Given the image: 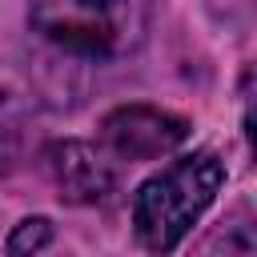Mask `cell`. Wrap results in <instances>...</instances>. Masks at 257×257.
Instances as JSON below:
<instances>
[{"label": "cell", "instance_id": "1", "mask_svg": "<svg viewBox=\"0 0 257 257\" xmlns=\"http://www.w3.org/2000/svg\"><path fill=\"white\" fill-rule=\"evenodd\" d=\"M225 181V165L217 161V153L197 149L189 157H177L169 169H161L157 177H149L137 189L133 201V229L137 241L149 253H173L189 229L201 221V213L213 205V197L221 193Z\"/></svg>", "mask_w": 257, "mask_h": 257}, {"label": "cell", "instance_id": "2", "mask_svg": "<svg viewBox=\"0 0 257 257\" xmlns=\"http://www.w3.org/2000/svg\"><path fill=\"white\" fill-rule=\"evenodd\" d=\"M28 24L76 56H128L149 32V0H32Z\"/></svg>", "mask_w": 257, "mask_h": 257}, {"label": "cell", "instance_id": "3", "mask_svg": "<svg viewBox=\"0 0 257 257\" xmlns=\"http://www.w3.org/2000/svg\"><path fill=\"white\" fill-rule=\"evenodd\" d=\"M185 137H189V120L153 104H120L100 120V145L120 161L169 157L177 145H185Z\"/></svg>", "mask_w": 257, "mask_h": 257}, {"label": "cell", "instance_id": "4", "mask_svg": "<svg viewBox=\"0 0 257 257\" xmlns=\"http://www.w3.org/2000/svg\"><path fill=\"white\" fill-rule=\"evenodd\" d=\"M44 169L56 193L72 205H96L112 193V169L88 141H52L44 149Z\"/></svg>", "mask_w": 257, "mask_h": 257}, {"label": "cell", "instance_id": "5", "mask_svg": "<svg viewBox=\"0 0 257 257\" xmlns=\"http://www.w3.org/2000/svg\"><path fill=\"white\" fill-rule=\"evenodd\" d=\"M193 257H257L249 209H237V213H229L225 221H217V225L201 237V245L193 249Z\"/></svg>", "mask_w": 257, "mask_h": 257}, {"label": "cell", "instance_id": "6", "mask_svg": "<svg viewBox=\"0 0 257 257\" xmlns=\"http://www.w3.org/2000/svg\"><path fill=\"white\" fill-rule=\"evenodd\" d=\"M52 241V221L48 217H24L8 233V257H32Z\"/></svg>", "mask_w": 257, "mask_h": 257}, {"label": "cell", "instance_id": "7", "mask_svg": "<svg viewBox=\"0 0 257 257\" xmlns=\"http://www.w3.org/2000/svg\"><path fill=\"white\" fill-rule=\"evenodd\" d=\"M16 149H20V116H16L12 100L0 92V173H8V169H12Z\"/></svg>", "mask_w": 257, "mask_h": 257}]
</instances>
